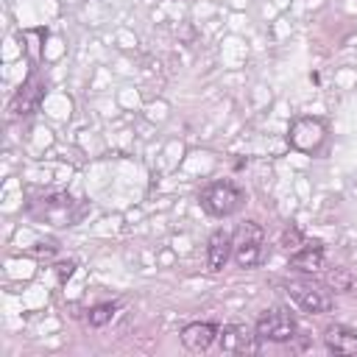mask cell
I'll use <instances>...</instances> for the list:
<instances>
[{
    "label": "cell",
    "instance_id": "1",
    "mask_svg": "<svg viewBox=\"0 0 357 357\" xmlns=\"http://www.w3.org/2000/svg\"><path fill=\"white\" fill-rule=\"evenodd\" d=\"M262 243H265V231L257 220H245L234 229L231 234V254L234 262L240 268H254L262 259Z\"/></svg>",
    "mask_w": 357,
    "mask_h": 357
},
{
    "label": "cell",
    "instance_id": "2",
    "mask_svg": "<svg viewBox=\"0 0 357 357\" xmlns=\"http://www.w3.org/2000/svg\"><path fill=\"white\" fill-rule=\"evenodd\" d=\"M201 206L215 218H226L243 206V192L231 181H215L201 192Z\"/></svg>",
    "mask_w": 357,
    "mask_h": 357
},
{
    "label": "cell",
    "instance_id": "3",
    "mask_svg": "<svg viewBox=\"0 0 357 357\" xmlns=\"http://www.w3.org/2000/svg\"><path fill=\"white\" fill-rule=\"evenodd\" d=\"M287 296L310 315H321V312H329L332 310V293L324 290L321 284L315 282H307V279H298V282H290L287 284Z\"/></svg>",
    "mask_w": 357,
    "mask_h": 357
},
{
    "label": "cell",
    "instance_id": "4",
    "mask_svg": "<svg viewBox=\"0 0 357 357\" xmlns=\"http://www.w3.org/2000/svg\"><path fill=\"white\" fill-rule=\"evenodd\" d=\"M259 340H273V343H287L296 337V318L287 312V310H268L259 321H257V329Z\"/></svg>",
    "mask_w": 357,
    "mask_h": 357
},
{
    "label": "cell",
    "instance_id": "5",
    "mask_svg": "<svg viewBox=\"0 0 357 357\" xmlns=\"http://www.w3.org/2000/svg\"><path fill=\"white\" fill-rule=\"evenodd\" d=\"M218 346L223 354H254L259 351V335L257 332H248L245 326H223L218 329Z\"/></svg>",
    "mask_w": 357,
    "mask_h": 357
},
{
    "label": "cell",
    "instance_id": "6",
    "mask_svg": "<svg viewBox=\"0 0 357 357\" xmlns=\"http://www.w3.org/2000/svg\"><path fill=\"white\" fill-rule=\"evenodd\" d=\"M324 123L321 120H315V117H301V120H296L293 126H290V134H287V139H290V145L296 148V151H304V153H315L318 148H321V142H324Z\"/></svg>",
    "mask_w": 357,
    "mask_h": 357
},
{
    "label": "cell",
    "instance_id": "7",
    "mask_svg": "<svg viewBox=\"0 0 357 357\" xmlns=\"http://www.w3.org/2000/svg\"><path fill=\"white\" fill-rule=\"evenodd\" d=\"M218 337V326L215 324H206V321H195V324H187L181 329V343L190 349V351H206Z\"/></svg>",
    "mask_w": 357,
    "mask_h": 357
},
{
    "label": "cell",
    "instance_id": "8",
    "mask_svg": "<svg viewBox=\"0 0 357 357\" xmlns=\"http://www.w3.org/2000/svg\"><path fill=\"white\" fill-rule=\"evenodd\" d=\"M324 343H326V349L335 351V354H357V332L349 329V326H340V324L326 326Z\"/></svg>",
    "mask_w": 357,
    "mask_h": 357
},
{
    "label": "cell",
    "instance_id": "9",
    "mask_svg": "<svg viewBox=\"0 0 357 357\" xmlns=\"http://www.w3.org/2000/svg\"><path fill=\"white\" fill-rule=\"evenodd\" d=\"M231 257V234L215 231L206 243V268L209 271H223V265Z\"/></svg>",
    "mask_w": 357,
    "mask_h": 357
},
{
    "label": "cell",
    "instance_id": "10",
    "mask_svg": "<svg viewBox=\"0 0 357 357\" xmlns=\"http://www.w3.org/2000/svg\"><path fill=\"white\" fill-rule=\"evenodd\" d=\"M290 265L301 273H315L324 268V245L321 243H304L293 257H290Z\"/></svg>",
    "mask_w": 357,
    "mask_h": 357
},
{
    "label": "cell",
    "instance_id": "11",
    "mask_svg": "<svg viewBox=\"0 0 357 357\" xmlns=\"http://www.w3.org/2000/svg\"><path fill=\"white\" fill-rule=\"evenodd\" d=\"M39 98H42V84L39 81H25L17 92V98L11 100V112L14 114H28V112H33Z\"/></svg>",
    "mask_w": 357,
    "mask_h": 357
},
{
    "label": "cell",
    "instance_id": "12",
    "mask_svg": "<svg viewBox=\"0 0 357 357\" xmlns=\"http://www.w3.org/2000/svg\"><path fill=\"white\" fill-rule=\"evenodd\" d=\"M326 284L335 290V293H351L357 287V276L349 271V268H335L329 276H326Z\"/></svg>",
    "mask_w": 357,
    "mask_h": 357
},
{
    "label": "cell",
    "instance_id": "13",
    "mask_svg": "<svg viewBox=\"0 0 357 357\" xmlns=\"http://www.w3.org/2000/svg\"><path fill=\"white\" fill-rule=\"evenodd\" d=\"M112 315H114V304H98V307L89 310V324L92 326H103V324L112 321Z\"/></svg>",
    "mask_w": 357,
    "mask_h": 357
},
{
    "label": "cell",
    "instance_id": "14",
    "mask_svg": "<svg viewBox=\"0 0 357 357\" xmlns=\"http://www.w3.org/2000/svg\"><path fill=\"white\" fill-rule=\"evenodd\" d=\"M282 245H284V248H298V245H301V231H298L296 226L284 229V234H282Z\"/></svg>",
    "mask_w": 357,
    "mask_h": 357
},
{
    "label": "cell",
    "instance_id": "15",
    "mask_svg": "<svg viewBox=\"0 0 357 357\" xmlns=\"http://www.w3.org/2000/svg\"><path fill=\"white\" fill-rule=\"evenodd\" d=\"M73 268H75L73 262H61V265L56 268V273H59V279H61V282H64V279H70V273H73Z\"/></svg>",
    "mask_w": 357,
    "mask_h": 357
}]
</instances>
